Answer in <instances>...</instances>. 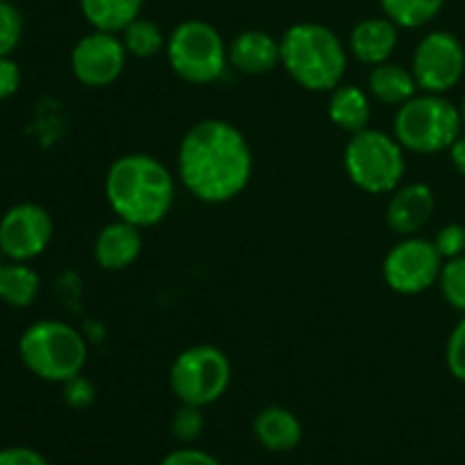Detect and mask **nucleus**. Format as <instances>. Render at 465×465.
<instances>
[{
    "instance_id": "1",
    "label": "nucleus",
    "mask_w": 465,
    "mask_h": 465,
    "mask_svg": "<svg viewBox=\"0 0 465 465\" xmlns=\"http://www.w3.org/2000/svg\"><path fill=\"white\" fill-rule=\"evenodd\" d=\"M180 180L198 200L221 204L236 198L252 177V150L243 132L221 118L191 127L177 150Z\"/></svg>"
},
{
    "instance_id": "2",
    "label": "nucleus",
    "mask_w": 465,
    "mask_h": 465,
    "mask_svg": "<svg viewBox=\"0 0 465 465\" xmlns=\"http://www.w3.org/2000/svg\"><path fill=\"white\" fill-rule=\"evenodd\" d=\"M109 207L121 221L136 227L162 223L175 203V180L159 159L150 154H123L104 177Z\"/></svg>"
},
{
    "instance_id": "3",
    "label": "nucleus",
    "mask_w": 465,
    "mask_h": 465,
    "mask_svg": "<svg viewBox=\"0 0 465 465\" xmlns=\"http://www.w3.org/2000/svg\"><path fill=\"white\" fill-rule=\"evenodd\" d=\"M282 66L307 91H334L343 82L348 53L321 23H295L280 41Z\"/></svg>"
},
{
    "instance_id": "4",
    "label": "nucleus",
    "mask_w": 465,
    "mask_h": 465,
    "mask_svg": "<svg viewBox=\"0 0 465 465\" xmlns=\"http://www.w3.org/2000/svg\"><path fill=\"white\" fill-rule=\"evenodd\" d=\"M18 354L27 371L44 381L66 384L80 377L86 363V341L62 321H39L23 331Z\"/></svg>"
},
{
    "instance_id": "5",
    "label": "nucleus",
    "mask_w": 465,
    "mask_h": 465,
    "mask_svg": "<svg viewBox=\"0 0 465 465\" xmlns=\"http://www.w3.org/2000/svg\"><path fill=\"white\" fill-rule=\"evenodd\" d=\"M461 109L440 94L413 95L400 104L393 136L400 145L418 154H434L452 148L461 136Z\"/></svg>"
},
{
    "instance_id": "6",
    "label": "nucleus",
    "mask_w": 465,
    "mask_h": 465,
    "mask_svg": "<svg viewBox=\"0 0 465 465\" xmlns=\"http://www.w3.org/2000/svg\"><path fill=\"white\" fill-rule=\"evenodd\" d=\"M343 162L350 180L366 193H391L407 171L400 141L368 127L348 141Z\"/></svg>"
},
{
    "instance_id": "7",
    "label": "nucleus",
    "mask_w": 465,
    "mask_h": 465,
    "mask_svg": "<svg viewBox=\"0 0 465 465\" xmlns=\"http://www.w3.org/2000/svg\"><path fill=\"white\" fill-rule=\"evenodd\" d=\"M166 54L175 75L191 84L216 82L230 62L221 32L204 21L180 23L168 36Z\"/></svg>"
},
{
    "instance_id": "8",
    "label": "nucleus",
    "mask_w": 465,
    "mask_h": 465,
    "mask_svg": "<svg viewBox=\"0 0 465 465\" xmlns=\"http://www.w3.org/2000/svg\"><path fill=\"white\" fill-rule=\"evenodd\" d=\"M232 381V363L216 345H193L175 359L171 389L182 404L207 407L225 395Z\"/></svg>"
},
{
    "instance_id": "9",
    "label": "nucleus",
    "mask_w": 465,
    "mask_h": 465,
    "mask_svg": "<svg viewBox=\"0 0 465 465\" xmlns=\"http://www.w3.org/2000/svg\"><path fill=\"white\" fill-rule=\"evenodd\" d=\"M443 271V257L434 241L407 236L391 248L384 259V282L391 291L418 295L434 286Z\"/></svg>"
},
{
    "instance_id": "10",
    "label": "nucleus",
    "mask_w": 465,
    "mask_h": 465,
    "mask_svg": "<svg viewBox=\"0 0 465 465\" xmlns=\"http://www.w3.org/2000/svg\"><path fill=\"white\" fill-rule=\"evenodd\" d=\"M465 71V50L461 41L450 32H430L413 53L411 73L418 89L440 94L459 84Z\"/></svg>"
},
{
    "instance_id": "11",
    "label": "nucleus",
    "mask_w": 465,
    "mask_h": 465,
    "mask_svg": "<svg viewBox=\"0 0 465 465\" xmlns=\"http://www.w3.org/2000/svg\"><path fill=\"white\" fill-rule=\"evenodd\" d=\"M53 241V218L44 207L23 203L0 218V250L12 262L39 257Z\"/></svg>"
},
{
    "instance_id": "12",
    "label": "nucleus",
    "mask_w": 465,
    "mask_h": 465,
    "mask_svg": "<svg viewBox=\"0 0 465 465\" xmlns=\"http://www.w3.org/2000/svg\"><path fill=\"white\" fill-rule=\"evenodd\" d=\"M125 62V44L114 32H91L77 41L71 53L73 75L84 86H94V89L114 84L121 77Z\"/></svg>"
},
{
    "instance_id": "13",
    "label": "nucleus",
    "mask_w": 465,
    "mask_h": 465,
    "mask_svg": "<svg viewBox=\"0 0 465 465\" xmlns=\"http://www.w3.org/2000/svg\"><path fill=\"white\" fill-rule=\"evenodd\" d=\"M141 250H143L141 227L118 218L116 223H109L100 230L94 252L95 262L104 271H125L139 259Z\"/></svg>"
},
{
    "instance_id": "14",
    "label": "nucleus",
    "mask_w": 465,
    "mask_h": 465,
    "mask_svg": "<svg viewBox=\"0 0 465 465\" xmlns=\"http://www.w3.org/2000/svg\"><path fill=\"white\" fill-rule=\"evenodd\" d=\"M227 59L245 75H263L282 64L280 41L263 30H245L227 45Z\"/></svg>"
},
{
    "instance_id": "15",
    "label": "nucleus",
    "mask_w": 465,
    "mask_h": 465,
    "mask_svg": "<svg viewBox=\"0 0 465 465\" xmlns=\"http://www.w3.org/2000/svg\"><path fill=\"white\" fill-rule=\"evenodd\" d=\"M431 213H434V191L427 184H409L395 191L391 198L386 223L398 234L411 236L427 225Z\"/></svg>"
},
{
    "instance_id": "16",
    "label": "nucleus",
    "mask_w": 465,
    "mask_h": 465,
    "mask_svg": "<svg viewBox=\"0 0 465 465\" xmlns=\"http://www.w3.org/2000/svg\"><path fill=\"white\" fill-rule=\"evenodd\" d=\"M398 48V25L386 18H366V21L357 23L350 35V50L354 57L363 64H377L389 62L393 50Z\"/></svg>"
},
{
    "instance_id": "17",
    "label": "nucleus",
    "mask_w": 465,
    "mask_h": 465,
    "mask_svg": "<svg viewBox=\"0 0 465 465\" xmlns=\"http://www.w3.org/2000/svg\"><path fill=\"white\" fill-rule=\"evenodd\" d=\"M254 436L271 452H289L302 440V425L284 407H266L254 418Z\"/></svg>"
},
{
    "instance_id": "18",
    "label": "nucleus",
    "mask_w": 465,
    "mask_h": 465,
    "mask_svg": "<svg viewBox=\"0 0 465 465\" xmlns=\"http://www.w3.org/2000/svg\"><path fill=\"white\" fill-rule=\"evenodd\" d=\"M327 114L336 127L350 132V134H357V132L366 130L371 123V103L359 86L339 84L331 91Z\"/></svg>"
},
{
    "instance_id": "19",
    "label": "nucleus",
    "mask_w": 465,
    "mask_h": 465,
    "mask_svg": "<svg viewBox=\"0 0 465 465\" xmlns=\"http://www.w3.org/2000/svg\"><path fill=\"white\" fill-rule=\"evenodd\" d=\"M368 89L372 98L384 104H404L416 95L418 82L409 68L400 64H377L368 77Z\"/></svg>"
},
{
    "instance_id": "20",
    "label": "nucleus",
    "mask_w": 465,
    "mask_h": 465,
    "mask_svg": "<svg viewBox=\"0 0 465 465\" xmlns=\"http://www.w3.org/2000/svg\"><path fill=\"white\" fill-rule=\"evenodd\" d=\"M143 0H80V9L86 21L103 32H123L136 21Z\"/></svg>"
},
{
    "instance_id": "21",
    "label": "nucleus",
    "mask_w": 465,
    "mask_h": 465,
    "mask_svg": "<svg viewBox=\"0 0 465 465\" xmlns=\"http://www.w3.org/2000/svg\"><path fill=\"white\" fill-rule=\"evenodd\" d=\"M41 280L25 262H9L0 266V300L9 307H30L39 295Z\"/></svg>"
},
{
    "instance_id": "22",
    "label": "nucleus",
    "mask_w": 465,
    "mask_h": 465,
    "mask_svg": "<svg viewBox=\"0 0 465 465\" xmlns=\"http://www.w3.org/2000/svg\"><path fill=\"white\" fill-rule=\"evenodd\" d=\"M386 16L398 27H422L439 16L445 0H380Z\"/></svg>"
},
{
    "instance_id": "23",
    "label": "nucleus",
    "mask_w": 465,
    "mask_h": 465,
    "mask_svg": "<svg viewBox=\"0 0 465 465\" xmlns=\"http://www.w3.org/2000/svg\"><path fill=\"white\" fill-rule=\"evenodd\" d=\"M123 44H125L127 54L139 59H150L159 54L166 45V39L162 35V27L148 18H136L123 30Z\"/></svg>"
},
{
    "instance_id": "24",
    "label": "nucleus",
    "mask_w": 465,
    "mask_h": 465,
    "mask_svg": "<svg viewBox=\"0 0 465 465\" xmlns=\"http://www.w3.org/2000/svg\"><path fill=\"white\" fill-rule=\"evenodd\" d=\"M439 284L450 307L465 313V254L448 259V263H443Z\"/></svg>"
},
{
    "instance_id": "25",
    "label": "nucleus",
    "mask_w": 465,
    "mask_h": 465,
    "mask_svg": "<svg viewBox=\"0 0 465 465\" xmlns=\"http://www.w3.org/2000/svg\"><path fill=\"white\" fill-rule=\"evenodd\" d=\"M23 35V16L16 5L0 0V57H9Z\"/></svg>"
},
{
    "instance_id": "26",
    "label": "nucleus",
    "mask_w": 465,
    "mask_h": 465,
    "mask_svg": "<svg viewBox=\"0 0 465 465\" xmlns=\"http://www.w3.org/2000/svg\"><path fill=\"white\" fill-rule=\"evenodd\" d=\"M204 430L203 413H200V407H191V404H184L180 411L173 416V434L180 440H195Z\"/></svg>"
},
{
    "instance_id": "27",
    "label": "nucleus",
    "mask_w": 465,
    "mask_h": 465,
    "mask_svg": "<svg viewBox=\"0 0 465 465\" xmlns=\"http://www.w3.org/2000/svg\"><path fill=\"white\" fill-rule=\"evenodd\" d=\"M445 361H448L450 372L465 384V316L454 327L448 339V350H445Z\"/></svg>"
},
{
    "instance_id": "28",
    "label": "nucleus",
    "mask_w": 465,
    "mask_h": 465,
    "mask_svg": "<svg viewBox=\"0 0 465 465\" xmlns=\"http://www.w3.org/2000/svg\"><path fill=\"white\" fill-rule=\"evenodd\" d=\"M434 245L443 259L461 257V254H465V227L459 225V223L445 225L443 230L436 234Z\"/></svg>"
},
{
    "instance_id": "29",
    "label": "nucleus",
    "mask_w": 465,
    "mask_h": 465,
    "mask_svg": "<svg viewBox=\"0 0 465 465\" xmlns=\"http://www.w3.org/2000/svg\"><path fill=\"white\" fill-rule=\"evenodd\" d=\"M0 465H50L36 450L5 448L0 450Z\"/></svg>"
},
{
    "instance_id": "30",
    "label": "nucleus",
    "mask_w": 465,
    "mask_h": 465,
    "mask_svg": "<svg viewBox=\"0 0 465 465\" xmlns=\"http://www.w3.org/2000/svg\"><path fill=\"white\" fill-rule=\"evenodd\" d=\"M18 84H21V71H18L16 62H12L9 57H0V100L16 94Z\"/></svg>"
},
{
    "instance_id": "31",
    "label": "nucleus",
    "mask_w": 465,
    "mask_h": 465,
    "mask_svg": "<svg viewBox=\"0 0 465 465\" xmlns=\"http://www.w3.org/2000/svg\"><path fill=\"white\" fill-rule=\"evenodd\" d=\"M162 465H221L212 454L203 450H177L163 459Z\"/></svg>"
},
{
    "instance_id": "32",
    "label": "nucleus",
    "mask_w": 465,
    "mask_h": 465,
    "mask_svg": "<svg viewBox=\"0 0 465 465\" xmlns=\"http://www.w3.org/2000/svg\"><path fill=\"white\" fill-rule=\"evenodd\" d=\"M66 400L73 407H89L94 402V386L75 377V380L66 381Z\"/></svg>"
},
{
    "instance_id": "33",
    "label": "nucleus",
    "mask_w": 465,
    "mask_h": 465,
    "mask_svg": "<svg viewBox=\"0 0 465 465\" xmlns=\"http://www.w3.org/2000/svg\"><path fill=\"white\" fill-rule=\"evenodd\" d=\"M450 157H452L454 168L465 177V136H459L450 148Z\"/></svg>"
},
{
    "instance_id": "34",
    "label": "nucleus",
    "mask_w": 465,
    "mask_h": 465,
    "mask_svg": "<svg viewBox=\"0 0 465 465\" xmlns=\"http://www.w3.org/2000/svg\"><path fill=\"white\" fill-rule=\"evenodd\" d=\"M461 118H463V123H465V98H463V104H461Z\"/></svg>"
},
{
    "instance_id": "35",
    "label": "nucleus",
    "mask_w": 465,
    "mask_h": 465,
    "mask_svg": "<svg viewBox=\"0 0 465 465\" xmlns=\"http://www.w3.org/2000/svg\"><path fill=\"white\" fill-rule=\"evenodd\" d=\"M3 257L5 254H3V250H0V266H3Z\"/></svg>"
}]
</instances>
